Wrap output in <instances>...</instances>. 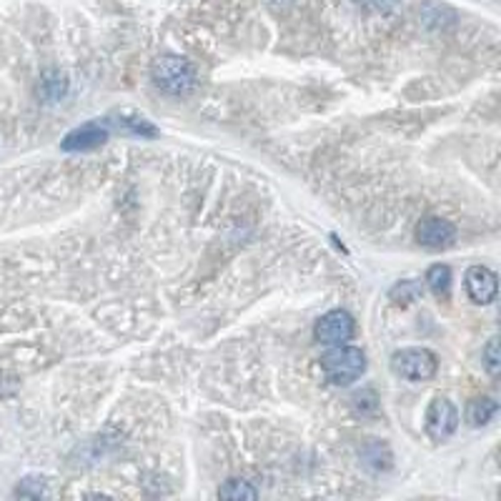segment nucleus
I'll list each match as a JSON object with an SVG mask.
<instances>
[{"instance_id":"obj_4","label":"nucleus","mask_w":501,"mask_h":501,"mask_svg":"<svg viewBox=\"0 0 501 501\" xmlns=\"http://www.w3.org/2000/svg\"><path fill=\"white\" fill-rule=\"evenodd\" d=\"M424 429L426 436H429L431 441H436V444L451 439L458 429L457 406L449 402L447 396H436L434 402L429 403V409H426Z\"/></svg>"},{"instance_id":"obj_8","label":"nucleus","mask_w":501,"mask_h":501,"mask_svg":"<svg viewBox=\"0 0 501 501\" xmlns=\"http://www.w3.org/2000/svg\"><path fill=\"white\" fill-rule=\"evenodd\" d=\"M464 288L474 304L487 306L499 294V279L487 266H471L464 276Z\"/></svg>"},{"instance_id":"obj_6","label":"nucleus","mask_w":501,"mask_h":501,"mask_svg":"<svg viewBox=\"0 0 501 501\" xmlns=\"http://www.w3.org/2000/svg\"><path fill=\"white\" fill-rule=\"evenodd\" d=\"M110 128L106 120H88L83 126H78L71 133H66V138L61 141V148L68 153H86L96 151L103 143L109 141Z\"/></svg>"},{"instance_id":"obj_16","label":"nucleus","mask_w":501,"mask_h":501,"mask_svg":"<svg viewBox=\"0 0 501 501\" xmlns=\"http://www.w3.org/2000/svg\"><path fill=\"white\" fill-rule=\"evenodd\" d=\"M15 494H18V496H43L45 494L43 479H35V477H31V479H23L21 484H18Z\"/></svg>"},{"instance_id":"obj_13","label":"nucleus","mask_w":501,"mask_h":501,"mask_svg":"<svg viewBox=\"0 0 501 501\" xmlns=\"http://www.w3.org/2000/svg\"><path fill=\"white\" fill-rule=\"evenodd\" d=\"M392 301L393 304H411L419 296H424V286L419 281H402L392 288Z\"/></svg>"},{"instance_id":"obj_7","label":"nucleus","mask_w":501,"mask_h":501,"mask_svg":"<svg viewBox=\"0 0 501 501\" xmlns=\"http://www.w3.org/2000/svg\"><path fill=\"white\" fill-rule=\"evenodd\" d=\"M457 239V226L447 221V218L439 216H426L424 221H419L416 226V241L419 246H424L429 250H441L449 249Z\"/></svg>"},{"instance_id":"obj_12","label":"nucleus","mask_w":501,"mask_h":501,"mask_svg":"<svg viewBox=\"0 0 501 501\" xmlns=\"http://www.w3.org/2000/svg\"><path fill=\"white\" fill-rule=\"evenodd\" d=\"M218 496H221V499H256L259 491L253 489L249 481L229 479L218 489Z\"/></svg>"},{"instance_id":"obj_15","label":"nucleus","mask_w":501,"mask_h":501,"mask_svg":"<svg viewBox=\"0 0 501 501\" xmlns=\"http://www.w3.org/2000/svg\"><path fill=\"white\" fill-rule=\"evenodd\" d=\"M481 359H484V366L489 371L491 376H496L501 369V354H499V338H489V344L481 351Z\"/></svg>"},{"instance_id":"obj_17","label":"nucleus","mask_w":501,"mask_h":501,"mask_svg":"<svg viewBox=\"0 0 501 501\" xmlns=\"http://www.w3.org/2000/svg\"><path fill=\"white\" fill-rule=\"evenodd\" d=\"M402 0H361L364 8H369L371 13H392Z\"/></svg>"},{"instance_id":"obj_14","label":"nucleus","mask_w":501,"mask_h":501,"mask_svg":"<svg viewBox=\"0 0 501 501\" xmlns=\"http://www.w3.org/2000/svg\"><path fill=\"white\" fill-rule=\"evenodd\" d=\"M120 128L126 133H131V136H138V138H156L158 136V128L146 118H123L120 120Z\"/></svg>"},{"instance_id":"obj_2","label":"nucleus","mask_w":501,"mask_h":501,"mask_svg":"<svg viewBox=\"0 0 501 501\" xmlns=\"http://www.w3.org/2000/svg\"><path fill=\"white\" fill-rule=\"evenodd\" d=\"M321 371H324L326 382H331L334 386H349V383L359 382L364 376L366 354L356 346L338 344L321 356Z\"/></svg>"},{"instance_id":"obj_11","label":"nucleus","mask_w":501,"mask_h":501,"mask_svg":"<svg viewBox=\"0 0 501 501\" xmlns=\"http://www.w3.org/2000/svg\"><path fill=\"white\" fill-rule=\"evenodd\" d=\"M38 93H41V99L51 100H61L68 93V78L66 73H61V71H48L41 78V86H38Z\"/></svg>"},{"instance_id":"obj_5","label":"nucleus","mask_w":501,"mask_h":501,"mask_svg":"<svg viewBox=\"0 0 501 501\" xmlns=\"http://www.w3.org/2000/svg\"><path fill=\"white\" fill-rule=\"evenodd\" d=\"M356 334V321L351 317L346 308H334L324 317L318 318L317 326H314V336L318 344L324 346H338V344H346Z\"/></svg>"},{"instance_id":"obj_3","label":"nucleus","mask_w":501,"mask_h":501,"mask_svg":"<svg viewBox=\"0 0 501 501\" xmlns=\"http://www.w3.org/2000/svg\"><path fill=\"white\" fill-rule=\"evenodd\" d=\"M392 371L406 382H429L439 371V359L429 349H402L392 356Z\"/></svg>"},{"instance_id":"obj_1","label":"nucleus","mask_w":501,"mask_h":501,"mask_svg":"<svg viewBox=\"0 0 501 501\" xmlns=\"http://www.w3.org/2000/svg\"><path fill=\"white\" fill-rule=\"evenodd\" d=\"M151 78L156 88H161L164 93L175 96V99L194 93L198 86L196 66L188 58L175 53L158 55L151 66Z\"/></svg>"},{"instance_id":"obj_9","label":"nucleus","mask_w":501,"mask_h":501,"mask_svg":"<svg viewBox=\"0 0 501 501\" xmlns=\"http://www.w3.org/2000/svg\"><path fill=\"white\" fill-rule=\"evenodd\" d=\"M499 411V403L489 399V396H479V399H471L467 403V424L479 429V426H487Z\"/></svg>"},{"instance_id":"obj_10","label":"nucleus","mask_w":501,"mask_h":501,"mask_svg":"<svg viewBox=\"0 0 501 501\" xmlns=\"http://www.w3.org/2000/svg\"><path fill=\"white\" fill-rule=\"evenodd\" d=\"M426 286H429V291L436 296V298H444L447 301L449 296H451V269H449L447 263H436L431 266L429 271H426Z\"/></svg>"}]
</instances>
